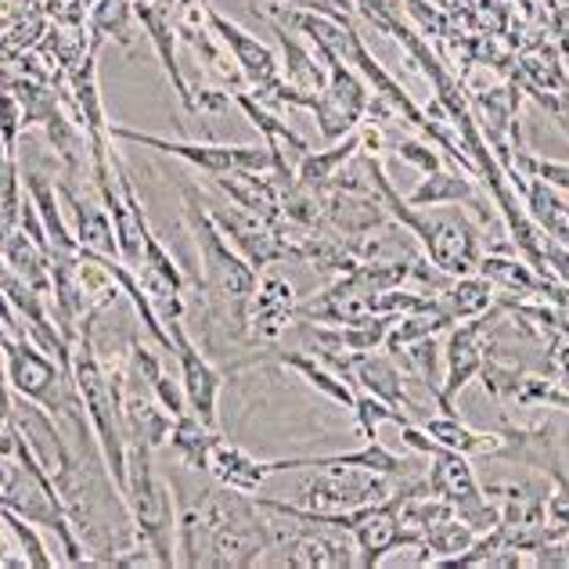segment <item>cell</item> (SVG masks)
Wrapping results in <instances>:
<instances>
[{
  "mask_svg": "<svg viewBox=\"0 0 569 569\" xmlns=\"http://www.w3.org/2000/svg\"><path fill=\"white\" fill-rule=\"evenodd\" d=\"M83 339L72 342V386H77L80 408L87 415V422L94 429V443L109 466L119 493L127 483V455H130V432L123 422V408H119V393L116 382L109 379V371L101 368L98 353H94V339H91V321H83Z\"/></svg>",
  "mask_w": 569,
  "mask_h": 569,
  "instance_id": "6da1fadb",
  "label": "cell"
},
{
  "mask_svg": "<svg viewBox=\"0 0 569 569\" xmlns=\"http://www.w3.org/2000/svg\"><path fill=\"white\" fill-rule=\"evenodd\" d=\"M184 228L191 234L194 249H199V267H202V284L213 296V303L223 310H234L246 318L249 296L257 292V267H252L242 252H238L220 228L209 217L199 188H184ZM249 325V321H246Z\"/></svg>",
  "mask_w": 569,
  "mask_h": 569,
  "instance_id": "7a4b0ae2",
  "label": "cell"
},
{
  "mask_svg": "<svg viewBox=\"0 0 569 569\" xmlns=\"http://www.w3.org/2000/svg\"><path fill=\"white\" fill-rule=\"evenodd\" d=\"M123 501H127L133 530H138L141 545L156 556V562L162 569L177 566V508H173V490H170V479H162L152 469V447L130 443Z\"/></svg>",
  "mask_w": 569,
  "mask_h": 569,
  "instance_id": "3957f363",
  "label": "cell"
},
{
  "mask_svg": "<svg viewBox=\"0 0 569 569\" xmlns=\"http://www.w3.org/2000/svg\"><path fill=\"white\" fill-rule=\"evenodd\" d=\"M4 365H8V382L11 393L19 400H33L40 403L48 415H80V397L77 386H72V371L54 365L51 353H43L29 336L8 339L4 347Z\"/></svg>",
  "mask_w": 569,
  "mask_h": 569,
  "instance_id": "277c9868",
  "label": "cell"
},
{
  "mask_svg": "<svg viewBox=\"0 0 569 569\" xmlns=\"http://www.w3.org/2000/svg\"><path fill=\"white\" fill-rule=\"evenodd\" d=\"M109 138L112 141H127V144H141V148H156L162 156H173L188 162V167L202 170V173H228V170H249V173H271L274 170V152L263 144H213V141H170L159 138V133H141L130 127L109 123Z\"/></svg>",
  "mask_w": 569,
  "mask_h": 569,
  "instance_id": "5b68a950",
  "label": "cell"
},
{
  "mask_svg": "<svg viewBox=\"0 0 569 569\" xmlns=\"http://www.w3.org/2000/svg\"><path fill=\"white\" fill-rule=\"evenodd\" d=\"M386 498H393L389 476L353 466H318L299 487V505L310 512H350V508L382 505Z\"/></svg>",
  "mask_w": 569,
  "mask_h": 569,
  "instance_id": "8992f818",
  "label": "cell"
},
{
  "mask_svg": "<svg viewBox=\"0 0 569 569\" xmlns=\"http://www.w3.org/2000/svg\"><path fill=\"white\" fill-rule=\"evenodd\" d=\"M202 19H206L209 29H213V37L231 51V62L238 69V77H242V83H249V91L263 101L281 83V62H278V54L267 48L263 40L246 33L242 26H234L228 14H220L213 4H206V0H202Z\"/></svg>",
  "mask_w": 569,
  "mask_h": 569,
  "instance_id": "52a82bcc",
  "label": "cell"
},
{
  "mask_svg": "<svg viewBox=\"0 0 569 569\" xmlns=\"http://www.w3.org/2000/svg\"><path fill=\"white\" fill-rule=\"evenodd\" d=\"M325 62H328V83L318 94V101H313V119H318L321 138L332 144L361 127L371 98L368 87L347 69V62H339V58H325Z\"/></svg>",
  "mask_w": 569,
  "mask_h": 569,
  "instance_id": "ba28073f",
  "label": "cell"
},
{
  "mask_svg": "<svg viewBox=\"0 0 569 569\" xmlns=\"http://www.w3.org/2000/svg\"><path fill=\"white\" fill-rule=\"evenodd\" d=\"M167 328L173 339V357H177V365H181V386L188 397V411L199 415L206 426H217L220 389H223V379H228V371L206 361V353L194 347L191 336L184 332V318L170 321Z\"/></svg>",
  "mask_w": 569,
  "mask_h": 569,
  "instance_id": "9c48e42d",
  "label": "cell"
},
{
  "mask_svg": "<svg viewBox=\"0 0 569 569\" xmlns=\"http://www.w3.org/2000/svg\"><path fill=\"white\" fill-rule=\"evenodd\" d=\"M202 202L209 209V217H213V223L220 228V234L228 238V242L242 252V257L257 267V271H263V267H271L278 260H284V246L278 231L271 228L267 220L252 217L249 209L242 206H223V202H209L202 194Z\"/></svg>",
  "mask_w": 569,
  "mask_h": 569,
  "instance_id": "30bf717a",
  "label": "cell"
},
{
  "mask_svg": "<svg viewBox=\"0 0 569 569\" xmlns=\"http://www.w3.org/2000/svg\"><path fill=\"white\" fill-rule=\"evenodd\" d=\"M246 321H249V336L252 339L274 342L284 332V328L296 321V292H292V281L274 274V271L257 278V292L249 296Z\"/></svg>",
  "mask_w": 569,
  "mask_h": 569,
  "instance_id": "8fae6325",
  "label": "cell"
},
{
  "mask_svg": "<svg viewBox=\"0 0 569 569\" xmlns=\"http://www.w3.org/2000/svg\"><path fill=\"white\" fill-rule=\"evenodd\" d=\"M58 199H62L66 220L72 228V238H77L80 252H94V257H119L116 246V228L109 209L91 202L87 194H80L72 184H58Z\"/></svg>",
  "mask_w": 569,
  "mask_h": 569,
  "instance_id": "7c38bea8",
  "label": "cell"
},
{
  "mask_svg": "<svg viewBox=\"0 0 569 569\" xmlns=\"http://www.w3.org/2000/svg\"><path fill=\"white\" fill-rule=\"evenodd\" d=\"M257 361H274L281 368H292L296 376H303V382L318 389L321 397L342 403V408H353V386L342 379V376H336V371L328 368L321 357L303 353V350H263L257 357H249V361L234 365V368H223V371H242V368H252Z\"/></svg>",
  "mask_w": 569,
  "mask_h": 569,
  "instance_id": "4fadbf2b",
  "label": "cell"
},
{
  "mask_svg": "<svg viewBox=\"0 0 569 569\" xmlns=\"http://www.w3.org/2000/svg\"><path fill=\"white\" fill-rule=\"evenodd\" d=\"M133 14H138V22L144 26L148 40H152L159 62H162V69H167V77L173 83V94L181 98V104L188 112H199V101L191 98V87H188L184 72H181V62H177V29L170 22L167 8L156 4V0H138V4H133Z\"/></svg>",
  "mask_w": 569,
  "mask_h": 569,
  "instance_id": "5bb4252c",
  "label": "cell"
},
{
  "mask_svg": "<svg viewBox=\"0 0 569 569\" xmlns=\"http://www.w3.org/2000/svg\"><path fill=\"white\" fill-rule=\"evenodd\" d=\"M325 220L350 238H365L389 223L386 202L379 194H357V191H325Z\"/></svg>",
  "mask_w": 569,
  "mask_h": 569,
  "instance_id": "9a60e30c",
  "label": "cell"
},
{
  "mask_svg": "<svg viewBox=\"0 0 569 569\" xmlns=\"http://www.w3.org/2000/svg\"><path fill=\"white\" fill-rule=\"evenodd\" d=\"M209 472L220 487L228 490H242V493H257L263 487V479L271 476L267 461H257L249 451H242L238 443L228 440H217L213 451H209Z\"/></svg>",
  "mask_w": 569,
  "mask_h": 569,
  "instance_id": "2e32d148",
  "label": "cell"
},
{
  "mask_svg": "<svg viewBox=\"0 0 569 569\" xmlns=\"http://www.w3.org/2000/svg\"><path fill=\"white\" fill-rule=\"evenodd\" d=\"M432 303L443 313V318H451L455 325L458 321H472L479 313H487L490 303H493V284L472 271V274H461V278H451L443 284L440 292H432Z\"/></svg>",
  "mask_w": 569,
  "mask_h": 569,
  "instance_id": "e0dca14e",
  "label": "cell"
},
{
  "mask_svg": "<svg viewBox=\"0 0 569 569\" xmlns=\"http://www.w3.org/2000/svg\"><path fill=\"white\" fill-rule=\"evenodd\" d=\"M220 440L217 426H206L199 415H177L173 426H170V437H167V447L184 461L188 469H199V472H209V451H213V443Z\"/></svg>",
  "mask_w": 569,
  "mask_h": 569,
  "instance_id": "ac0fdd59",
  "label": "cell"
},
{
  "mask_svg": "<svg viewBox=\"0 0 569 569\" xmlns=\"http://www.w3.org/2000/svg\"><path fill=\"white\" fill-rule=\"evenodd\" d=\"M490 284H498L505 292H516L519 299L527 296H545L551 284H545V278L533 271L530 263H522L516 257H498V252H483V260L476 267Z\"/></svg>",
  "mask_w": 569,
  "mask_h": 569,
  "instance_id": "d6986e66",
  "label": "cell"
},
{
  "mask_svg": "<svg viewBox=\"0 0 569 569\" xmlns=\"http://www.w3.org/2000/svg\"><path fill=\"white\" fill-rule=\"evenodd\" d=\"M422 429L443 447V451H458V455H498L501 451V437H490V432L469 429L458 415L426 418Z\"/></svg>",
  "mask_w": 569,
  "mask_h": 569,
  "instance_id": "ffe728a7",
  "label": "cell"
},
{
  "mask_svg": "<svg viewBox=\"0 0 569 569\" xmlns=\"http://www.w3.org/2000/svg\"><path fill=\"white\" fill-rule=\"evenodd\" d=\"M361 152V133H347L342 141H332L325 152H307L296 162V181L307 188H325L339 173L342 162H350Z\"/></svg>",
  "mask_w": 569,
  "mask_h": 569,
  "instance_id": "44dd1931",
  "label": "cell"
},
{
  "mask_svg": "<svg viewBox=\"0 0 569 569\" xmlns=\"http://www.w3.org/2000/svg\"><path fill=\"white\" fill-rule=\"evenodd\" d=\"M458 202H472L476 206V188L469 177L447 173V170H432L426 173V181L408 194V206L426 209V206H458Z\"/></svg>",
  "mask_w": 569,
  "mask_h": 569,
  "instance_id": "7402d4cb",
  "label": "cell"
},
{
  "mask_svg": "<svg viewBox=\"0 0 569 569\" xmlns=\"http://www.w3.org/2000/svg\"><path fill=\"white\" fill-rule=\"evenodd\" d=\"M353 418H357V429H361V437H368V440L379 437L382 422L408 426V415H403L400 408L379 400L376 393H365V389H357V393H353Z\"/></svg>",
  "mask_w": 569,
  "mask_h": 569,
  "instance_id": "603a6c76",
  "label": "cell"
},
{
  "mask_svg": "<svg viewBox=\"0 0 569 569\" xmlns=\"http://www.w3.org/2000/svg\"><path fill=\"white\" fill-rule=\"evenodd\" d=\"M0 519H4V527H8V533L19 541V548H22V559H26V566H37V569H51L58 559L54 556H48V545L40 541V527H33L29 519H22L19 512H11V508H0Z\"/></svg>",
  "mask_w": 569,
  "mask_h": 569,
  "instance_id": "cb8c5ba5",
  "label": "cell"
},
{
  "mask_svg": "<svg viewBox=\"0 0 569 569\" xmlns=\"http://www.w3.org/2000/svg\"><path fill=\"white\" fill-rule=\"evenodd\" d=\"M479 379H483L487 393L498 397V400H516L522 379H527V371L512 361H498V357H483V368H479Z\"/></svg>",
  "mask_w": 569,
  "mask_h": 569,
  "instance_id": "d4e9b609",
  "label": "cell"
},
{
  "mask_svg": "<svg viewBox=\"0 0 569 569\" xmlns=\"http://www.w3.org/2000/svg\"><path fill=\"white\" fill-rule=\"evenodd\" d=\"M551 476H556V490H548V498H545V541H566L569 537V479L559 469Z\"/></svg>",
  "mask_w": 569,
  "mask_h": 569,
  "instance_id": "484cf974",
  "label": "cell"
},
{
  "mask_svg": "<svg viewBox=\"0 0 569 569\" xmlns=\"http://www.w3.org/2000/svg\"><path fill=\"white\" fill-rule=\"evenodd\" d=\"M26 127V112H22V101L14 98L11 91H0V141H4V152L14 159V141Z\"/></svg>",
  "mask_w": 569,
  "mask_h": 569,
  "instance_id": "4316f807",
  "label": "cell"
},
{
  "mask_svg": "<svg viewBox=\"0 0 569 569\" xmlns=\"http://www.w3.org/2000/svg\"><path fill=\"white\" fill-rule=\"evenodd\" d=\"M393 148H397V156H400L403 162H411L415 170H422V173H432V170H440V156L432 152L429 144H422V141H411V138H403V141H397Z\"/></svg>",
  "mask_w": 569,
  "mask_h": 569,
  "instance_id": "83f0119b",
  "label": "cell"
},
{
  "mask_svg": "<svg viewBox=\"0 0 569 569\" xmlns=\"http://www.w3.org/2000/svg\"><path fill=\"white\" fill-rule=\"evenodd\" d=\"M400 429H403V432H400V440L408 443L415 455H440V451H443V447H440L437 440H432L426 429H418V426H411V422H408V426H400Z\"/></svg>",
  "mask_w": 569,
  "mask_h": 569,
  "instance_id": "f1b7e54d",
  "label": "cell"
},
{
  "mask_svg": "<svg viewBox=\"0 0 569 569\" xmlns=\"http://www.w3.org/2000/svg\"><path fill=\"white\" fill-rule=\"evenodd\" d=\"M0 551H4V545H0ZM0 566H19L14 559H8V556H0Z\"/></svg>",
  "mask_w": 569,
  "mask_h": 569,
  "instance_id": "f546056e",
  "label": "cell"
}]
</instances>
